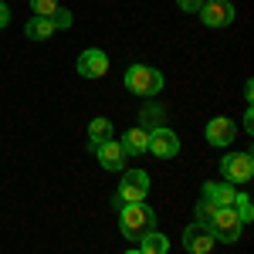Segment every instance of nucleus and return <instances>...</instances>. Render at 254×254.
Returning a JSON list of instances; mask_svg holds the SVG:
<instances>
[{"label": "nucleus", "mask_w": 254, "mask_h": 254, "mask_svg": "<svg viewBox=\"0 0 254 254\" xmlns=\"http://www.w3.org/2000/svg\"><path fill=\"white\" fill-rule=\"evenodd\" d=\"M98 163L109 170V173H119V170H126V149H122V142H116V139H109V142H102L95 149Z\"/></svg>", "instance_id": "nucleus-11"}, {"label": "nucleus", "mask_w": 254, "mask_h": 254, "mask_svg": "<svg viewBox=\"0 0 254 254\" xmlns=\"http://www.w3.org/2000/svg\"><path fill=\"white\" fill-rule=\"evenodd\" d=\"M214 214H217V207L210 203V200H200V203H196V224H210Z\"/></svg>", "instance_id": "nucleus-20"}, {"label": "nucleus", "mask_w": 254, "mask_h": 254, "mask_svg": "<svg viewBox=\"0 0 254 254\" xmlns=\"http://www.w3.org/2000/svg\"><path fill=\"white\" fill-rule=\"evenodd\" d=\"M126 254H142V251H139V248H136V251H126Z\"/></svg>", "instance_id": "nucleus-24"}, {"label": "nucleus", "mask_w": 254, "mask_h": 254, "mask_svg": "<svg viewBox=\"0 0 254 254\" xmlns=\"http://www.w3.org/2000/svg\"><path fill=\"white\" fill-rule=\"evenodd\" d=\"M78 75L81 78H102L109 75V55L98 51V48H88L78 55Z\"/></svg>", "instance_id": "nucleus-9"}, {"label": "nucleus", "mask_w": 254, "mask_h": 254, "mask_svg": "<svg viewBox=\"0 0 254 254\" xmlns=\"http://www.w3.org/2000/svg\"><path fill=\"white\" fill-rule=\"evenodd\" d=\"M149 153L159 159H173L180 153V136H176L173 129H166V126H159L149 132Z\"/></svg>", "instance_id": "nucleus-7"}, {"label": "nucleus", "mask_w": 254, "mask_h": 254, "mask_svg": "<svg viewBox=\"0 0 254 254\" xmlns=\"http://www.w3.org/2000/svg\"><path fill=\"white\" fill-rule=\"evenodd\" d=\"M126 88L139 98H153L163 92V75L156 68H149V64H132L126 71Z\"/></svg>", "instance_id": "nucleus-2"}, {"label": "nucleus", "mask_w": 254, "mask_h": 254, "mask_svg": "<svg viewBox=\"0 0 254 254\" xmlns=\"http://www.w3.org/2000/svg\"><path fill=\"white\" fill-rule=\"evenodd\" d=\"M207 142L210 146H231L234 142V132H237V126H234V119H224V116H217L207 122Z\"/></svg>", "instance_id": "nucleus-10"}, {"label": "nucleus", "mask_w": 254, "mask_h": 254, "mask_svg": "<svg viewBox=\"0 0 254 254\" xmlns=\"http://www.w3.org/2000/svg\"><path fill=\"white\" fill-rule=\"evenodd\" d=\"M234 214H237L241 224H251V220H254V200H251V193H237L234 196Z\"/></svg>", "instance_id": "nucleus-17"}, {"label": "nucleus", "mask_w": 254, "mask_h": 254, "mask_svg": "<svg viewBox=\"0 0 254 254\" xmlns=\"http://www.w3.org/2000/svg\"><path fill=\"white\" fill-rule=\"evenodd\" d=\"M234 183H203V200H210L214 207H234Z\"/></svg>", "instance_id": "nucleus-12"}, {"label": "nucleus", "mask_w": 254, "mask_h": 254, "mask_svg": "<svg viewBox=\"0 0 254 254\" xmlns=\"http://www.w3.org/2000/svg\"><path fill=\"white\" fill-rule=\"evenodd\" d=\"M7 24H10V7H7V3L0 0V31H3Z\"/></svg>", "instance_id": "nucleus-22"}, {"label": "nucleus", "mask_w": 254, "mask_h": 254, "mask_svg": "<svg viewBox=\"0 0 254 254\" xmlns=\"http://www.w3.org/2000/svg\"><path fill=\"white\" fill-rule=\"evenodd\" d=\"M109 139H112V122L109 119H92L88 122V146H92V153L102 142H109Z\"/></svg>", "instance_id": "nucleus-15"}, {"label": "nucleus", "mask_w": 254, "mask_h": 254, "mask_svg": "<svg viewBox=\"0 0 254 254\" xmlns=\"http://www.w3.org/2000/svg\"><path fill=\"white\" fill-rule=\"evenodd\" d=\"M122 149H126V156H142V153H149V129H129L126 136H122Z\"/></svg>", "instance_id": "nucleus-13"}, {"label": "nucleus", "mask_w": 254, "mask_h": 254, "mask_svg": "<svg viewBox=\"0 0 254 254\" xmlns=\"http://www.w3.org/2000/svg\"><path fill=\"white\" fill-rule=\"evenodd\" d=\"M51 24H55V31H61V27H71V24H75V17H71V10L58 7V10L51 14Z\"/></svg>", "instance_id": "nucleus-19"}, {"label": "nucleus", "mask_w": 254, "mask_h": 254, "mask_svg": "<svg viewBox=\"0 0 254 254\" xmlns=\"http://www.w3.org/2000/svg\"><path fill=\"white\" fill-rule=\"evenodd\" d=\"M214 234H210V227L207 224H190L187 231H183V248L190 254H210L214 251Z\"/></svg>", "instance_id": "nucleus-8"}, {"label": "nucleus", "mask_w": 254, "mask_h": 254, "mask_svg": "<svg viewBox=\"0 0 254 254\" xmlns=\"http://www.w3.org/2000/svg\"><path fill=\"white\" fill-rule=\"evenodd\" d=\"M149 196V176L142 170H126L122 183H119V200L122 203H142Z\"/></svg>", "instance_id": "nucleus-5"}, {"label": "nucleus", "mask_w": 254, "mask_h": 254, "mask_svg": "<svg viewBox=\"0 0 254 254\" xmlns=\"http://www.w3.org/2000/svg\"><path fill=\"white\" fill-rule=\"evenodd\" d=\"M156 227V210L142 200V203H126L122 210H119V231L122 237H129V241H139L142 234H149Z\"/></svg>", "instance_id": "nucleus-1"}, {"label": "nucleus", "mask_w": 254, "mask_h": 254, "mask_svg": "<svg viewBox=\"0 0 254 254\" xmlns=\"http://www.w3.org/2000/svg\"><path fill=\"white\" fill-rule=\"evenodd\" d=\"M176 7H180L183 14H200V7H203V0H176Z\"/></svg>", "instance_id": "nucleus-21"}, {"label": "nucleus", "mask_w": 254, "mask_h": 254, "mask_svg": "<svg viewBox=\"0 0 254 254\" xmlns=\"http://www.w3.org/2000/svg\"><path fill=\"white\" fill-rule=\"evenodd\" d=\"M24 34H27L31 41H48L51 34H55V24H51V17H34V20H27Z\"/></svg>", "instance_id": "nucleus-16"}, {"label": "nucleus", "mask_w": 254, "mask_h": 254, "mask_svg": "<svg viewBox=\"0 0 254 254\" xmlns=\"http://www.w3.org/2000/svg\"><path fill=\"white\" fill-rule=\"evenodd\" d=\"M31 10H34V17H51L58 10V0H31Z\"/></svg>", "instance_id": "nucleus-18"}, {"label": "nucleus", "mask_w": 254, "mask_h": 254, "mask_svg": "<svg viewBox=\"0 0 254 254\" xmlns=\"http://www.w3.org/2000/svg\"><path fill=\"white\" fill-rule=\"evenodd\" d=\"M139 251H142V254H170V237L159 234L156 227H153L149 234L139 237Z\"/></svg>", "instance_id": "nucleus-14"}, {"label": "nucleus", "mask_w": 254, "mask_h": 254, "mask_svg": "<svg viewBox=\"0 0 254 254\" xmlns=\"http://www.w3.org/2000/svg\"><path fill=\"white\" fill-rule=\"evenodd\" d=\"M244 132H254V112L248 109V116H244Z\"/></svg>", "instance_id": "nucleus-23"}, {"label": "nucleus", "mask_w": 254, "mask_h": 254, "mask_svg": "<svg viewBox=\"0 0 254 254\" xmlns=\"http://www.w3.org/2000/svg\"><path fill=\"white\" fill-rule=\"evenodd\" d=\"M200 20L207 27H227V24H234V3L231 0H203Z\"/></svg>", "instance_id": "nucleus-6"}, {"label": "nucleus", "mask_w": 254, "mask_h": 254, "mask_svg": "<svg viewBox=\"0 0 254 254\" xmlns=\"http://www.w3.org/2000/svg\"><path fill=\"white\" fill-rule=\"evenodd\" d=\"M210 234H214V241H220V244H234L237 237H241V220H237L234 207H217V214L210 217Z\"/></svg>", "instance_id": "nucleus-3"}, {"label": "nucleus", "mask_w": 254, "mask_h": 254, "mask_svg": "<svg viewBox=\"0 0 254 254\" xmlns=\"http://www.w3.org/2000/svg\"><path fill=\"white\" fill-rule=\"evenodd\" d=\"M220 173H224V183H251L254 156L251 153H231L220 159Z\"/></svg>", "instance_id": "nucleus-4"}]
</instances>
